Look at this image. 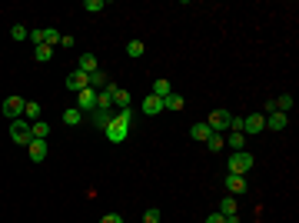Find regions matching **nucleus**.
Listing matches in <instances>:
<instances>
[{
  "mask_svg": "<svg viewBox=\"0 0 299 223\" xmlns=\"http://www.w3.org/2000/svg\"><path fill=\"white\" fill-rule=\"evenodd\" d=\"M30 44L33 47H54V44H60V34H57L54 27H40V30H30Z\"/></svg>",
  "mask_w": 299,
  "mask_h": 223,
  "instance_id": "nucleus-4",
  "label": "nucleus"
},
{
  "mask_svg": "<svg viewBox=\"0 0 299 223\" xmlns=\"http://www.w3.org/2000/svg\"><path fill=\"white\" fill-rule=\"evenodd\" d=\"M253 163H256V156L249 153V150H233L226 170H230V173H236V177H243L246 170H253Z\"/></svg>",
  "mask_w": 299,
  "mask_h": 223,
  "instance_id": "nucleus-2",
  "label": "nucleus"
},
{
  "mask_svg": "<svg viewBox=\"0 0 299 223\" xmlns=\"http://www.w3.org/2000/svg\"><path fill=\"white\" fill-rule=\"evenodd\" d=\"M77 110L80 113H93V110H97V90H80V93H77Z\"/></svg>",
  "mask_w": 299,
  "mask_h": 223,
  "instance_id": "nucleus-6",
  "label": "nucleus"
},
{
  "mask_svg": "<svg viewBox=\"0 0 299 223\" xmlns=\"http://www.w3.org/2000/svg\"><path fill=\"white\" fill-rule=\"evenodd\" d=\"M226 223H239V213H230V217H226Z\"/></svg>",
  "mask_w": 299,
  "mask_h": 223,
  "instance_id": "nucleus-36",
  "label": "nucleus"
},
{
  "mask_svg": "<svg viewBox=\"0 0 299 223\" xmlns=\"http://www.w3.org/2000/svg\"><path fill=\"white\" fill-rule=\"evenodd\" d=\"M170 93H173V87H170V80H166V77L153 80V97H160V100H163V97H170Z\"/></svg>",
  "mask_w": 299,
  "mask_h": 223,
  "instance_id": "nucleus-17",
  "label": "nucleus"
},
{
  "mask_svg": "<svg viewBox=\"0 0 299 223\" xmlns=\"http://www.w3.org/2000/svg\"><path fill=\"white\" fill-rule=\"evenodd\" d=\"M226 147H233V150H243V147H246V134H239V130H233V134L226 137Z\"/></svg>",
  "mask_w": 299,
  "mask_h": 223,
  "instance_id": "nucleus-23",
  "label": "nucleus"
},
{
  "mask_svg": "<svg viewBox=\"0 0 299 223\" xmlns=\"http://www.w3.org/2000/svg\"><path fill=\"white\" fill-rule=\"evenodd\" d=\"M143 223H160V210H156V207H150V210L143 213Z\"/></svg>",
  "mask_w": 299,
  "mask_h": 223,
  "instance_id": "nucleus-33",
  "label": "nucleus"
},
{
  "mask_svg": "<svg viewBox=\"0 0 299 223\" xmlns=\"http://www.w3.org/2000/svg\"><path fill=\"white\" fill-rule=\"evenodd\" d=\"M27 153H30L33 163H44L47 160V140H30L27 144Z\"/></svg>",
  "mask_w": 299,
  "mask_h": 223,
  "instance_id": "nucleus-10",
  "label": "nucleus"
},
{
  "mask_svg": "<svg viewBox=\"0 0 299 223\" xmlns=\"http://www.w3.org/2000/svg\"><path fill=\"white\" fill-rule=\"evenodd\" d=\"M100 223H123V217H120V213H103V220H100Z\"/></svg>",
  "mask_w": 299,
  "mask_h": 223,
  "instance_id": "nucleus-34",
  "label": "nucleus"
},
{
  "mask_svg": "<svg viewBox=\"0 0 299 223\" xmlns=\"http://www.w3.org/2000/svg\"><path fill=\"white\" fill-rule=\"evenodd\" d=\"M107 87V74H103V70H93V74H90V90H103Z\"/></svg>",
  "mask_w": 299,
  "mask_h": 223,
  "instance_id": "nucleus-25",
  "label": "nucleus"
},
{
  "mask_svg": "<svg viewBox=\"0 0 299 223\" xmlns=\"http://www.w3.org/2000/svg\"><path fill=\"white\" fill-rule=\"evenodd\" d=\"M130 123H133V113H130V110H120L110 123H107V137H110L113 144H120L123 137L130 134Z\"/></svg>",
  "mask_w": 299,
  "mask_h": 223,
  "instance_id": "nucleus-1",
  "label": "nucleus"
},
{
  "mask_svg": "<svg viewBox=\"0 0 299 223\" xmlns=\"http://www.w3.org/2000/svg\"><path fill=\"white\" fill-rule=\"evenodd\" d=\"M266 130V117L263 113H249L243 117V134H263Z\"/></svg>",
  "mask_w": 299,
  "mask_h": 223,
  "instance_id": "nucleus-9",
  "label": "nucleus"
},
{
  "mask_svg": "<svg viewBox=\"0 0 299 223\" xmlns=\"http://www.w3.org/2000/svg\"><path fill=\"white\" fill-rule=\"evenodd\" d=\"M80 70H83V74H93V70H100L97 57H93V54H83V57H80Z\"/></svg>",
  "mask_w": 299,
  "mask_h": 223,
  "instance_id": "nucleus-22",
  "label": "nucleus"
},
{
  "mask_svg": "<svg viewBox=\"0 0 299 223\" xmlns=\"http://www.w3.org/2000/svg\"><path fill=\"white\" fill-rule=\"evenodd\" d=\"M160 110H163V100L150 93V97H146V100H143V113H146V117H156V113H160Z\"/></svg>",
  "mask_w": 299,
  "mask_h": 223,
  "instance_id": "nucleus-15",
  "label": "nucleus"
},
{
  "mask_svg": "<svg viewBox=\"0 0 299 223\" xmlns=\"http://www.w3.org/2000/svg\"><path fill=\"white\" fill-rule=\"evenodd\" d=\"M30 130H33V140H47V137H50V127H47V120L30 123Z\"/></svg>",
  "mask_w": 299,
  "mask_h": 223,
  "instance_id": "nucleus-21",
  "label": "nucleus"
},
{
  "mask_svg": "<svg viewBox=\"0 0 299 223\" xmlns=\"http://www.w3.org/2000/svg\"><path fill=\"white\" fill-rule=\"evenodd\" d=\"M206 223H226V217L216 210V213H210V217H206Z\"/></svg>",
  "mask_w": 299,
  "mask_h": 223,
  "instance_id": "nucleus-35",
  "label": "nucleus"
},
{
  "mask_svg": "<svg viewBox=\"0 0 299 223\" xmlns=\"http://www.w3.org/2000/svg\"><path fill=\"white\" fill-rule=\"evenodd\" d=\"M213 130L210 127H206V120L203 123H193V127H189V137H193V140H199V144H206V137H210Z\"/></svg>",
  "mask_w": 299,
  "mask_h": 223,
  "instance_id": "nucleus-14",
  "label": "nucleus"
},
{
  "mask_svg": "<svg viewBox=\"0 0 299 223\" xmlns=\"http://www.w3.org/2000/svg\"><path fill=\"white\" fill-rule=\"evenodd\" d=\"M10 40H30V30H27L23 23H13L10 27Z\"/></svg>",
  "mask_w": 299,
  "mask_h": 223,
  "instance_id": "nucleus-27",
  "label": "nucleus"
},
{
  "mask_svg": "<svg viewBox=\"0 0 299 223\" xmlns=\"http://www.w3.org/2000/svg\"><path fill=\"white\" fill-rule=\"evenodd\" d=\"M230 120H233L230 110H213L210 117H206V127H210L213 134H223V130H230Z\"/></svg>",
  "mask_w": 299,
  "mask_h": 223,
  "instance_id": "nucleus-5",
  "label": "nucleus"
},
{
  "mask_svg": "<svg viewBox=\"0 0 299 223\" xmlns=\"http://www.w3.org/2000/svg\"><path fill=\"white\" fill-rule=\"evenodd\" d=\"M113 120V113H103V110H93V123H97L100 130H107V123Z\"/></svg>",
  "mask_w": 299,
  "mask_h": 223,
  "instance_id": "nucleus-31",
  "label": "nucleus"
},
{
  "mask_svg": "<svg viewBox=\"0 0 299 223\" xmlns=\"http://www.w3.org/2000/svg\"><path fill=\"white\" fill-rule=\"evenodd\" d=\"M83 10L100 13V10H107V3H103V0H87V3H83Z\"/></svg>",
  "mask_w": 299,
  "mask_h": 223,
  "instance_id": "nucleus-32",
  "label": "nucleus"
},
{
  "mask_svg": "<svg viewBox=\"0 0 299 223\" xmlns=\"http://www.w3.org/2000/svg\"><path fill=\"white\" fill-rule=\"evenodd\" d=\"M236 210H239L236 197H223V200H220V213H223V217H230V213H236Z\"/></svg>",
  "mask_w": 299,
  "mask_h": 223,
  "instance_id": "nucleus-24",
  "label": "nucleus"
},
{
  "mask_svg": "<svg viewBox=\"0 0 299 223\" xmlns=\"http://www.w3.org/2000/svg\"><path fill=\"white\" fill-rule=\"evenodd\" d=\"M23 97H7V100H3V117H10V120H20L23 117Z\"/></svg>",
  "mask_w": 299,
  "mask_h": 223,
  "instance_id": "nucleus-8",
  "label": "nucleus"
},
{
  "mask_svg": "<svg viewBox=\"0 0 299 223\" xmlns=\"http://www.w3.org/2000/svg\"><path fill=\"white\" fill-rule=\"evenodd\" d=\"M266 127H269V130H286L289 127V113H266Z\"/></svg>",
  "mask_w": 299,
  "mask_h": 223,
  "instance_id": "nucleus-12",
  "label": "nucleus"
},
{
  "mask_svg": "<svg viewBox=\"0 0 299 223\" xmlns=\"http://www.w3.org/2000/svg\"><path fill=\"white\" fill-rule=\"evenodd\" d=\"M183 107V97L179 93H170V97H163V110H179Z\"/></svg>",
  "mask_w": 299,
  "mask_h": 223,
  "instance_id": "nucleus-28",
  "label": "nucleus"
},
{
  "mask_svg": "<svg viewBox=\"0 0 299 223\" xmlns=\"http://www.w3.org/2000/svg\"><path fill=\"white\" fill-rule=\"evenodd\" d=\"M90 87V74H83V70H73V74H66V90H73V93H80V90Z\"/></svg>",
  "mask_w": 299,
  "mask_h": 223,
  "instance_id": "nucleus-7",
  "label": "nucleus"
},
{
  "mask_svg": "<svg viewBox=\"0 0 299 223\" xmlns=\"http://www.w3.org/2000/svg\"><path fill=\"white\" fill-rule=\"evenodd\" d=\"M23 117H27V123H37V120H40V103L27 100V103H23Z\"/></svg>",
  "mask_w": 299,
  "mask_h": 223,
  "instance_id": "nucleus-16",
  "label": "nucleus"
},
{
  "mask_svg": "<svg viewBox=\"0 0 299 223\" xmlns=\"http://www.w3.org/2000/svg\"><path fill=\"white\" fill-rule=\"evenodd\" d=\"M80 117H83V113H80L77 107H70V110H63V123H66V127H77V123H80Z\"/></svg>",
  "mask_w": 299,
  "mask_h": 223,
  "instance_id": "nucleus-29",
  "label": "nucleus"
},
{
  "mask_svg": "<svg viewBox=\"0 0 299 223\" xmlns=\"http://www.w3.org/2000/svg\"><path fill=\"white\" fill-rule=\"evenodd\" d=\"M7 134H10V140H13V144H20V147H27V144L33 140V130H30V123L23 120V117H20V120H10Z\"/></svg>",
  "mask_w": 299,
  "mask_h": 223,
  "instance_id": "nucleus-3",
  "label": "nucleus"
},
{
  "mask_svg": "<svg viewBox=\"0 0 299 223\" xmlns=\"http://www.w3.org/2000/svg\"><path fill=\"white\" fill-rule=\"evenodd\" d=\"M206 147H210V153H220L223 147H226V137L223 134H210L206 137Z\"/></svg>",
  "mask_w": 299,
  "mask_h": 223,
  "instance_id": "nucleus-20",
  "label": "nucleus"
},
{
  "mask_svg": "<svg viewBox=\"0 0 299 223\" xmlns=\"http://www.w3.org/2000/svg\"><path fill=\"white\" fill-rule=\"evenodd\" d=\"M33 57H37V60H40V64H47V60H50V57H54V47H33Z\"/></svg>",
  "mask_w": 299,
  "mask_h": 223,
  "instance_id": "nucleus-30",
  "label": "nucleus"
},
{
  "mask_svg": "<svg viewBox=\"0 0 299 223\" xmlns=\"http://www.w3.org/2000/svg\"><path fill=\"white\" fill-rule=\"evenodd\" d=\"M113 107L126 110V107H130V93H126V90H120V87H113Z\"/></svg>",
  "mask_w": 299,
  "mask_h": 223,
  "instance_id": "nucleus-19",
  "label": "nucleus"
},
{
  "mask_svg": "<svg viewBox=\"0 0 299 223\" xmlns=\"http://www.w3.org/2000/svg\"><path fill=\"white\" fill-rule=\"evenodd\" d=\"M226 190H230L233 197H243V193H246V180L236 177V173H230V177H226Z\"/></svg>",
  "mask_w": 299,
  "mask_h": 223,
  "instance_id": "nucleus-13",
  "label": "nucleus"
},
{
  "mask_svg": "<svg viewBox=\"0 0 299 223\" xmlns=\"http://www.w3.org/2000/svg\"><path fill=\"white\" fill-rule=\"evenodd\" d=\"M276 110L279 113H289V110H293V93H279V97H276Z\"/></svg>",
  "mask_w": 299,
  "mask_h": 223,
  "instance_id": "nucleus-26",
  "label": "nucleus"
},
{
  "mask_svg": "<svg viewBox=\"0 0 299 223\" xmlns=\"http://www.w3.org/2000/svg\"><path fill=\"white\" fill-rule=\"evenodd\" d=\"M143 54H146L143 40H130V44H126V57H130V60H140Z\"/></svg>",
  "mask_w": 299,
  "mask_h": 223,
  "instance_id": "nucleus-18",
  "label": "nucleus"
},
{
  "mask_svg": "<svg viewBox=\"0 0 299 223\" xmlns=\"http://www.w3.org/2000/svg\"><path fill=\"white\" fill-rule=\"evenodd\" d=\"M97 110H103V113L113 110V87L110 83H107L103 90H97Z\"/></svg>",
  "mask_w": 299,
  "mask_h": 223,
  "instance_id": "nucleus-11",
  "label": "nucleus"
}]
</instances>
